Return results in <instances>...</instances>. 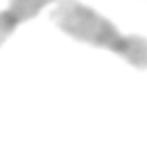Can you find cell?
Returning <instances> with one entry per match:
<instances>
[{"instance_id": "1", "label": "cell", "mask_w": 147, "mask_h": 149, "mask_svg": "<svg viewBox=\"0 0 147 149\" xmlns=\"http://www.w3.org/2000/svg\"><path fill=\"white\" fill-rule=\"evenodd\" d=\"M50 21L68 37L106 49L137 70H147V38L121 33L107 17L80 0H55Z\"/></svg>"}, {"instance_id": "2", "label": "cell", "mask_w": 147, "mask_h": 149, "mask_svg": "<svg viewBox=\"0 0 147 149\" xmlns=\"http://www.w3.org/2000/svg\"><path fill=\"white\" fill-rule=\"evenodd\" d=\"M55 0H9L7 7L0 10V47L19 24L33 19L43 7Z\"/></svg>"}]
</instances>
